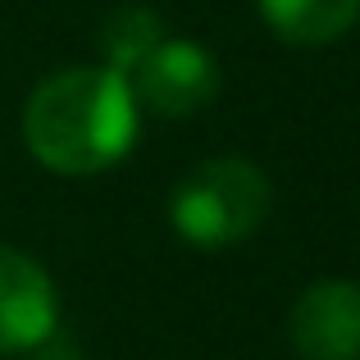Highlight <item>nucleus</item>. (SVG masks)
Here are the masks:
<instances>
[{
  "instance_id": "nucleus-3",
  "label": "nucleus",
  "mask_w": 360,
  "mask_h": 360,
  "mask_svg": "<svg viewBox=\"0 0 360 360\" xmlns=\"http://www.w3.org/2000/svg\"><path fill=\"white\" fill-rule=\"evenodd\" d=\"M132 101L160 119H187L219 96V64L205 46L187 37H165L137 69L128 73Z\"/></svg>"
},
{
  "instance_id": "nucleus-5",
  "label": "nucleus",
  "mask_w": 360,
  "mask_h": 360,
  "mask_svg": "<svg viewBox=\"0 0 360 360\" xmlns=\"http://www.w3.org/2000/svg\"><path fill=\"white\" fill-rule=\"evenodd\" d=\"M60 297L55 283L32 255L0 246V356L32 352L55 338Z\"/></svg>"
},
{
  "instance_id": "nucleus-6",
  "label": "nucleus",
  "mask_w": 360,
  "mask_h": 360,
  "mask_svg": "<svg viewBox=\"0 0 360 360\" xmlns=\"http://www.w3.org/2000/svg\"><path fill=\"white\" fill-rule=\"evenodd\" d=\"M260 18L288 46H328L360 23V0H260Z\"/></svg>"
},
{
  "instance_id": "nucleus-2",
  "label": "nucleus",
  "mask_w": 360,
  "mask_h": 360,
  "mask_svg": "<svg viewBox=\"0 0 360 360\" xmlns=\"http://www.w3.org/2000/svg\"><path fill=\"white\" fill-rule=\"evenodd\" d=\"M269 205L274 187L255 160L214 155L178 178L174 196H169V224L183 242L201 246V251H224V246L251 238L264 224Z\"/></svg>"
},
{
  "instance_id": "nucleus-8",
  "label": "nucleus",
  "mask_w": 360,
  "mask_h": 360,
  "mask_svg": "<svg viewBox=\"0 0 360 360\" xmlns=\"http://www.w3.org/2000/svg\"><path fill=\"white\" fill-rule=\"evenodd\" d=\"M27 360H87V356H82L73 342H64V338H46L41 347L27 352Z\"/></svg>"
},
{
  "instance_id": "nucleus-1",
  "label": "nucleus",
  "mask_w": 360,
  "mask_h": 360,
  "mask_svg": "<svg viewBox=\"0 0 360 360\" xmlns=\"http://www.w3.org/2000/svg\"><path fill=\"white\" fill-rule=\"evenodd\" d=\"M23 141L64 178H91L119 165L137 141V101L128 78L105 64H78L41 78L23 105Z\"/></svg>"
},
{
  "instance_id": "nucleus-7",
  "label": "nucleus",
  "mask_w": 360,
  "mask_h": 360,
  "mask_svg": "<svg viewBox=\"0 0 360 360\" xmlns=\"http://www.w3.org/2000/svg\"><path fill=\"white\" fill-rule=\"evenodd\" d=\"M96 41H101V55H105V69H115V73L128 78V73L165 41V23H160V14L146 9V5H119V9L105 14Z\"/></svg>"
},
{
  "instance_id": "nucleus-4",
  "label": "nucleus",
  "mask_w": 360,
  "mask_h": 360,
  "mask_svg": "<svg viewBox=\"0 0 360 360\" xmlns=\"http://www.w3.org/2000/svg\"><path fill=\"white\" fill-rule=\"evenodd\" d=\"M288 342L301 360H360V283H310L288 315Z\"/></svg>"
}]
</instances>
